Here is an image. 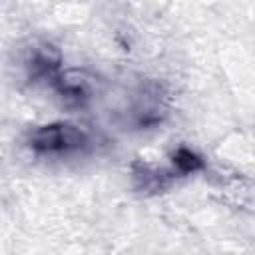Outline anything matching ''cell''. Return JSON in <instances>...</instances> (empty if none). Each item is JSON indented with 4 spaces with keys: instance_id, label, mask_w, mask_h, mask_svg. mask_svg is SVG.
<instances>
[{
    "instance_id": "cell-1",
    "label": "cell",
    "mask_w": 255,
    "mask_h": 255,
    "mask_svg": "<svg viewBox=\"0 0 255 255\" xmlns=\"http://www.w3.org/2000/svg\"><path fill=\"white\" fill-rule=\"evenodd\" d=\"M88 141L84 129L72 124H52L34 129L28 137V145L40 153H62L84 147Z\"/></svg>"
},
{
    "instance_id": "cell-2",
    "label": "cell",
    "mask_w": 255,
    "mask_h": 255,
    "mask_svg": "<svg viewBox=\"0 0 255 255\" xmlns=\"http://www.w3.org/2000/svg\"><path fill=\"white\" fill-rule=\"evenodd\" d=\"M56 84H58V90L64 96L80 100V98H88L92 78L86 72H82V70H68V72L58 76Z\"/></svg>"
},
{
    "instance_id": "cell-3",
    "label": "cell",
    "mask_w": 255,
    "mask_h": 255,
    "mask_svg": "<svg viewBox=\"0 0 255 255\" xmlns=\"http://www.w3.org/2000/svg\"><path fill=\"white\" fill-rule=\"evenodd\" d=\"M173 163L179 171L183 173H189V171H195L203 165V161L199 159V155H195L191 149H185V147H179L173 155Z\"/></svg>"
}]
</instances>
